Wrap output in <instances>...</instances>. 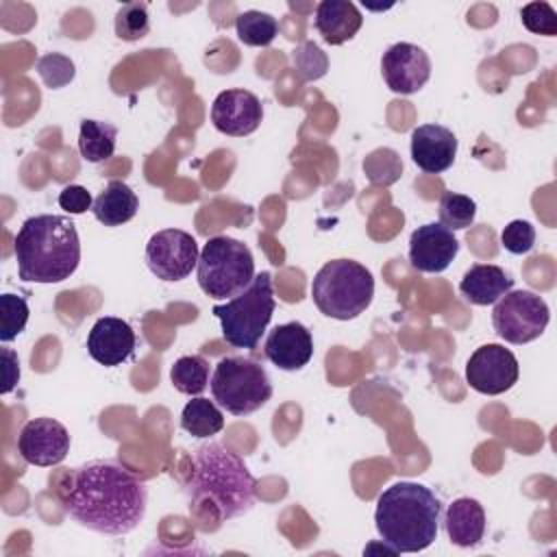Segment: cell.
<instances>
[{"instance_id":"4dcf8cb0","label":"cell","mask_w":557,"mask_h":557,"mask_svg":"<svg viewBox=\"0 0 557 557\" xmlns=\"http://www.w3.org/2000/svg\"><path fill=\"white\" fill-rule=\"evenodd\" d=\"M520 17H522V24L535 35H544V37L557 35V13L548 2L524 4L520 11Z\"/></svg>"},{"instance_id":"52a82bcc","label":"cell","mask_w":557,"mask_h":557,"mask_svg":"<svg viewBox=\"0 0 557 557\" xmlns=\"http://www.w3.org/2000/svg\"><path fill=\"white\" fill-rule=\"evenodd\" d=\"M200 289L213 300H231L244 292L255 278V259L250 248L233 237H211L196 265Z\"/></svg>"},{"instance_id":"30bf717a","label":"cell","mask_w":557,"mask_h":557,"mask_svg":"<svg viewBox=\"0 0 557 557\" xmlns=\"http://www.w3.org/2000/svg\"><path fill=\"white\" fill-rule=\"evenodd\" d=\"M198 244L181 228L157 231L146 244L148 270L161 281H181L198 265Z\"/></svg>"},{"instance_id":"4fadbf2b","label":"cell","mask_w":557,"mask_h":557,"mask_svg":"<svg viewBox=\"0 0 557 557\" xmlns=\"http://www.w3.org/2000/svg\"><path fill=\"white\" fill-rule=\"evenodd\" d=\"M17 450L30 466H57L70 453V433L52 418H33L17 435Z\"/></svg>"},{"instance_id":"7a4b0ae2","label":"cell","mask_w":557,"mask_h":557,"mask_svg":"<svg viewBox=\"0 0 557 557\" xmlns=\"http://www.w3.org/2000/svg\"><path fill=\"white\" fill-rule=\"evenodd\" d=\"M17 276L26 283H61L81 263V239L65 215L41 213L28 218L13 242Z\"/></svg>"},{"instance_id":"2e32d148","label":"cell","mask_w":557,"mask_h":557,"mask_svg":"<svg viewBox=\"0 0 557 557\" xmlns=\"http://www.w3.org/2000/svg\"><path fill=\"white\" fill-rule=\"evenodd\" d=\"M135 331L122 318H98L87 335V352L94 361L115 368L124 363L135 350Z\"/></svg>"},{"instance_id":"d6a6232c","label":"cell","mask_w":557,"mask_h":557,"mask_svg":"<svg viewBox=\"0 0 557 557\" xmlns=\"http://www.w3.org/2000/svg\"><path fill=\"white\" fill-rule=\"evenodd\" d=\"M294 59V67L298 70V74L305 78V81H311V78H320L324 72H326V57L322 54V50L307 41L302 44L298 50H294L292 54Z\"/></svg>"},{"instance_id":"5bb4252c","label":"cell","mask_w":557,"mask_h":557,"mask_svg":"<svg viewBox=\"0 0 557 557\" xmlns=\"http://www.w3.org/2000/svg\"><path fill=\"white\" fill-rule=\"evenodd\" d=\"M459 252V239L440 222L418 226L409 237V261L418 272L440 274Z\"/></svg>"},{"instance_id":"3957f363","label":"cell","mask_w":557,"mask_h":557,"mask_svg":"<svg viewBox=\"0 0 557 557\" xmlns=\"http://www.w3.org/2000/svg\"><path fill=\"white\" fill-rule=\"evenodd\" d=\"M440 516L442 503L426 485L398 481L379 494L374 524L394 553H418L435 542Z\"/></svg>"},{"instance_id":"ffe728a7","label":"cell","mask_w":557,"mask_h":557,"mask_svg":"<svg viewBox=\"0 0 557 557\" xmlns=\"http://www.w3.org/2000/svg\"><path fill=\"white\" fill-rule=\"evenodd\" d=\"M513 287V278L498 265L492 263H474L461 278L459 292L461 296L479 307L494 305Z\"/></svg>"},{"instance_id":"484cf974","label":"cell","mask_w":557,"mask_h":557,"mask_svg":"<svg viewBox=\"0 0 557 557\" xmlns=\"http://www.w3.org/2000/svg\"><path fill=\"white\" fill-rule=\"evenodd\" d=\"M235 30L242 44L246 46H270L278 35V22L263 11H244L235 20Z\"/></svg>"},{"instance_id":"ac0fdd59","label":"cell","mask_w":557,"mask_h":557,"mask_svg":"<svg viewBox=\"0 0 557 557\" xmlns=\"http://www.w3.org/2000/svg\"><path fill=\"white\" fill-rule=\"evenodd\" d=\"M263 352L276 368H281L285 372L300 370L313 357L311 331L300 322L278 324L270 331Z\"/></svg>"},{"instance_id":"603a6c76","label":"cell","mask_w":557,"mask_h":557,"mask_svg":"<svg viewBox=\"0 0 557 557\" xmlns=\"http://www.w3.org/2000/svg\"><path fill=\"white\" fill-rule=\"evenodd\" d=\"M117 128L100 120H83L78 131V152L89 163H102L115 152Z\"/></svg>"},{"instance_id":"f546056e","label":"cell","mask_w":557,"mask_h":557,"mask_svg":"<svg viewBox=\"0 0 557 557\" xmlns=\"http://www.w3.org/2000/svg\"><path fill=\"white\" fill-rule=\"evenodd\" d=\"M37 72L46 87L59 89L74 78V63L59 52H50L37 61Z\"/></svg>"},{"instance_id":"836d02e7","label":"cell","mask_w":557,"mask_h":557,"mask_svg":"<svg viewBox=\"0 0 557 557\" xmlns=\"http://www.w3.org/2000/svg\"><path fill=\"white\" fill-rule=\"evenodd\" d=\"M59 207L67 213L81 215L94 207V200H91V194L83 185H67L59 194Z\"/></svg>"},{"instance_id":"7402d4cb","label":"cell","mask_w":557,"mask_h":557,"mask_svg":"<svg viewBox=\"0 0 557 557\" xmlns=\"http://www.w3.org/2000/svg\"><path fill=\"white\" fill-rule=\"evenodd\" d=\"M139 209L135 191L124 181H109L107 187L94 198V215L104 226H122L133 220Z\"/></svg>"},{"instance_id":"6da1fadb","label":"cell","mask_w":557,"mask_h":557,"mask_svg":"<svg viewBox=\"0 0 557 557\" xmlns=\"http://www.w3.org/2000/svg\"><path fill=\"white\" fill-rule=\"evenodd\" d=\"M61 503L81 527L102 535H126L146 516L148 490L120 461L96 459L72 472L61 487Z\"/></svg>"},{"instance_id":"8992f818","label":"cell","mask_w":557,"mask_h":557,"mask_svg":"<svg viewBox=\"0 0 557 557\" xmlns=\"http://www.w3.org/2000/svg\"><path fill=\"white\" fill-rule=\"evenodd\" d=\"M274 307L272 276L270 272H259L244 292L224 305H215L213 315L222 324V337L233 348L255 350L272 320Z\"/></svg>"},{"instance_id":"8fae6325","label":"cell","mask_w":557,"mask_h":557,"mask_svg":"<svg viewBox=\"0 0 557 557\" xmlns=\"http://www.w3.org/2000/svg\"><path fill=\"white\" fill-rule=\"evenodd\" d=\"M518 374L516 355L500 344H483L466 361V381L479 394H505L518 383Z\"/></svg>"},{"instance_id":"e575fe53","label":"cell","mask_w":557,"mask_h":557,"mask_svg":"<svg viewBox=\"0 0 557 557\" xmlns=\"http://www.w3.org/2000/svg\"><path fill=\"white\" fill-rule=\"evenodd\" d=\"M2 357V394H9L20 379V361L11 348H0Z\"/></svg>"},{"instance_id":"4316f807","label":"cell","mask_w":557,"mask_h":557,"mask_svg":"<svg viewBox=\"0 0 557 557\" xmlns=\"http://www.w3.org/2000/svg\"><path fill=\"white\" fill-rule=\"evenodd\" d=\"M476 205L470 196L457 191H444L440 198V224L450 231L468 228L474 222Z\"/></svg>"},{"instance_id":"d6986e66","label":"cell","mask_w":557,"mask_h":557,"mask_svg":"<svg viewBox=\"0 0 557 557\" xmlns=\"http://www.w3.org/2000/svg\"><path fill=\"white\" fill-rule=\"evenodd\" d=\"M313 24L326 44L342 46L357 35L363 17L359 9L348 0H322L315 7Z\"/></svg>"},{"instance_id":"f1b7e54d","label":"cell","mask_w":557,"mask_h":557,"mask_svg":"<svg viewBox=\"0 0 557 557\" xmlns=\"http://www.w3.org/2000/svg\"><path fill=\"white\" fill-rule=\"evenodd\" d=\"M28 305L22 296L17 294H2L0 296V320H2V326H0V339L7 344L11 339H15L26 322H28Z\"/></svg>"},{"instance_id":"d4e9b609","label":"cell","mask_w":557,"mask_h":557,"mask_svg":"<svg viewBox=\"0 0 557 557\" xmlns=\"http://www.w3.org/2000/svg\"><path fill=\"white\" fill-rule=\"evenodd\" d=\"M172 385L187 396H198L209 385V361L200 355H185L170 370Z\"/></svg>"},{"instance_id":"ba28073f","label":"cell","mask_w":557,"mask_h":557,"mask_svg":"<svg viewBox=\"0 0 557 557\" xmlns=\"http://www.w3.org/2000/svg\"><path fill=\"white\" fill-rule=\"evenodd\" d=\"M209 385L213 400L233 416L255 413L272 396L265 368L248 357H222Z\"/></svg>"},{"instance_id":"cb8c5ba5","label":"cell","mask_w":557,"mask_h":557,"mask_svg":"<svg viewBox=\"0 0 557 557\" xmlns=\"http://www.w3.org/2000/svg\"><path fill=\"white\" fill-rule=\"evenodd\" d=\"M181 426L191 437H211L224 429V416L209 398H191L181 413Z\"/></svg>"},{"instance_id":"5b68a950","label":"cell","mask_w":557,"mask_h":557,"mask_svg":"<svg viewBox=\"0 0 557 557\" xmlns=\"http://www.w3.org/2000/svg\"><path fill=\"white\" fill-rule=\"evenodd\" d=\"M374 296L372 272L352 259L326 261L311 281L315 307L333 320H355Z\"/></svg>"},{"instance_id":"1f68e13d","label":"cell","mask_w":557,"mask_h":557,"mask_svg":"<svg viewBox=\"0 0 557 557\" xmlns=\"http://www.w3.org/2000/svg\"><path fill=\"white\" fill-rule=\"evenodd\" d=\"M500 244L511 255H527L535 246V228L527 220H513L503 228Z\"/></svg>"},{"instance_id":"7c38bea8","label":"cell","mask_w":557,"mask_h":557,"mask_svg":"<svg viewBox=\"0 0 557 557\" xmlns=\"http://www.w3.org/2000/svg\"><path fill=\"white\" fill-rule=\"evenodd\" d=\"M381 72L394 94L409 96L420 91L431 78V59L420 46L398 41L383 52Z\"/></svg>"},{"instance_id":"277c9868","label":"cell","mask_w":557,"mask_h":557,"mask_svg":"<svg viewBox=\"0 0 557 557\" xmlns=\"http://www.w3.org/2000/svg\"><path fill=\"white\" fill-rule=\"evenodd\" d=\"M189 500H209L218 520H233L248 513L257 500V481L244 459L218 442L196 448L187 483Z\"/></svg>"},{"instance_id":"83f0119b","label":"cell","mask_w":557,"mask_h":557,"mask_svg":"<svg viewBox=\"0 0 557 557\" xmlns=\"http://www.w3.org/2000/svg\"><path fill=\"white\" fill-rule=\"evenodd\" d=\"M150 30L148 7L144 2H126L115 13V35L122 41H139Z\"/></svg>"},{"instance_id":"44dd1931","label":"cell","mask_w":557,"mask_h":557,"mask_svg":"<svg viewBox=\"0 0 557 557\" xmlns=\"http://www.w3.org/2000/svg\"><path fill=\"white\" fill-rule=\"evenodd\" d=\"M446 533L455 546L472 548L485 535V511L474 498H457L448 505L444 518Z\"/></svg>"},{"instance_id":"9a60e30c","label":"cell","mask_w":557,"mask_h":557,"mask_svg":"<svg viewBox=\"0 0 557 557\" xmlns=\"http://www.w3.org/2000/svg\"><path fill=\"white\" fill-rule=\"evenodd\" d=\"M263 120L261 100L248 89L220 91L211 104L213 126L231 137H246L259 128Z\"/></svg>"},{"instance_id":"e0dca14e","label":"cell","mask_w":557,"mask_h":557,"mask_svg":"<svg viewBox=\"0 0 557 557\" xmlns=\"http://www.w3.org/2000/svg\"><path fill=\"white\" fill-rule=\"evenodd\" d=\"M457 137L442 124H422L411 133V159L429 174H440L455 163Z\"/></svg>"},{"instance_id":"9c48e42d","label":"cell","mask_w":557,"mask_h":557,"mask_svg":"<svg viewBox=\"0 0 557 557\" xmlns=\"http://www.w3.org/2000/svg\"><path fill=\"white\" fill-rule=\"evenodd\" d=\"M548 320V305L529 289H509L496 300L492 311V324L498 337L518 346L537 339L546 331Z\"/></svg>"}]
</instances>
